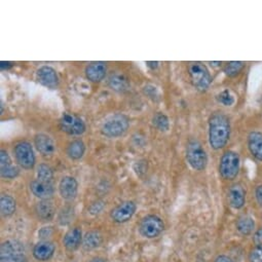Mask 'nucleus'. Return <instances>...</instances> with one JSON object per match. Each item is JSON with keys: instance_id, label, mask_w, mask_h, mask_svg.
<instances>
[{"instance_id": "1", "label": "nucleus", "mask_w": 262, "mask_h": 262, "mask_svg": "<svg viewBox=\"0 0 262 262\" xmlns=\"http://www.w3.org/2000/svg\"><path fill=\"white\" fill-rule=\"evenodd\" d=\"M231 134V123L229 117L223 112L217 111L211 114L208 123V139L212 149L224 148Z\"/></svg>"}, {"instance_id": "2", "label": "nucleus", "mask_w": 262, "mask_h": 262, "mask_svg": "<svg viewBox=\"0 0 262 262\" xmlns=\"http://www.w3.org/2000/svg\"><path fill=\"white\" fill-rule=\"evenodd\" d=\"M218 171L222 179L231 181L235 179L241 171V157L236 151H225L219 162Z\"/></svg>"}, {"instance_id": "3", "label": "nucleus", "mask_w": 262, "mask_h": 262, "mask_svg": "<svg viewBox=\"0 0 262 262\" xmlns=\"http://www.w3.org/2000/svg\"><path fill=\"white\" fill-rule=\"evenodd\" d=\"M186 160L195 171H204L208 166V155L202 143L196 139H190L186 145Z\"/></svg>"}, {"instance_id": "4", "label": "nucleus", "mask_w": 262, "mask_h": 262, "mask_svg": "<svg viewBox=\"0 0 262 262\" xmlns=\"http://www.w3.org/2000/svg\"><path fill=\"white\" fill-rule=\"evenodd\" d=\"M129 126V119L121 113L109 116L102 124L101 132L105 137L117 138L122 136Z\"/></svg>"}, {"instance_id": "5", "label": "nucleus", "mask_w": 262, "mask_h": 262, "mask_svg": "<svg viewBox=\"0 0 262 262\" xmlns=\"http://www.w3.org/2000/svg\"><path fill=\"white\" fill-rule=\"evenodd\" d=\"M188 74L193 86L200 92H206L213 81L209 69L201 62L189 63Z\"/></svg>"}, {"instance_id": "6", "label": "nucleus", "mask_w": 262, "mask_h": 262, "mask_svg": "<svg viewBox=\"0 0 262 262\" xmlns=\"http://www.w3.org/2000/svg\"><path fill=\"white\" fill-rule=\"evenodd\" d=\"M0 262H27L24 245L17 239H10L0 246Z\"/></svg>"}, {"instance_id": "7", "label": "nucleus", "mask_w": 262, "mask_h": 262, "mask_svg": "<svg viewBox=\"0 0 262 262\" xmlns=\"http://www.w3.org/2000/svg\"><path fill=\"white\" fill-rule=\"evenodd\" d=\"M59 125L64 133L70 136H80L86 129L83 119L70 112H64L62 114L59 120Z\"/></svg>"}, {"instance_id": "8", "label": "nucleus", "mask_w": 262, "mask_h": 262, "mask_svg": "<svg viewBox=\"0 0 262 262\" xmlns=\"http://www.w3.org/2000/svg\"><path fill=\"white\" fill-rule=\"evenodd\" d=\"M15 158L17 163L25 170L33 169L35 166V155L29 142L22 141L15 147Z\"/></svg>"}, {"instance_id": "9", "label": "nucleus", "mask_w": 262, "mask_h": 262, "mask_svg": "<svg viewBox=\"0 0 262 262\" xmlns=\"http://www.w3.org/2000/svg\"><path fill=\"white\" fill-rule=\"evenodd\" d=\"M165 228L163 220L156 215H148L144 217L140 223V233L147 238H155L159 236Z\"/></svg>"}, {"instance_id": "10", "label": "nucleus", "mask_w": 262, "mask_h": 262, "mask_svg": "<svg viewBox=\"0 0 262 262\" xmlns=\"http://www.w3.org/2000/svg\"><path fill=\"white\" fill-rule=\"evenodd\" d=\"M136 209L137 206L134 202L125 201L111 211V219L116 223H124L134 216Z\"/></svg>"}, {"instance_id": "11", "label": "nucleus", "mask_w": 262, "mask_h": 262, "mask_svg": "<svg viewBox=\"0 0 262 262\" xmlns=\"http://www.w3.org/2000/svg\"><path fill=\"white\" fill-rule=\"evenodd\" d=\"M247 148L250 155L259 163H262V132L251 130L247 136Z\"/></svg>"}, {"instance_id": "12", "label": "nucleus", "mask_w": 262, "mask_h": 262, "mask_svg": "<svg viewBox=\"0 0 262 262\" xmlns=\"http://www.w3.org/2000/svg\"><path fill=\"white\" fill-rule=\"evenodd\" d=\"M0 174L5 179H15L19 176L20 170L13 164V161L8 151H0Z\"/></svg>"}, {"instance_id": "13", "label": "nucleus", "mask_w": 262, "mask_h": 262, "mask_svg": "<svg viewBox=\"0 0 262 262\" xmlns=\"http://www.w3.org/2000/svg\"><path fill=\"white\" fill-rule=\"evenodd\" d=\"M37 80L48 89H56L59 85V76L57 71L51 66H42L36 72Z\"/></svg>"}, {"instance_id": "14", "label": "nucleus", "mask_w": 262, "mask_h": 262, "mask_svg": "<svg viewBox=\"0 0 262 262\" xmlns=\"http://www.w3.org/2000/svg\"><path fill=\"white\" fill-rule=\"evenodd\" d=\"M227 199L231 208L239 210L246 204V189L241 183H234L228 189Z\"/></svg>"}, {"instance_id": "15", "label": "nucleus", "mask_w": 262, "mask_h": 262, "mask_svg": "<svg viewBox=\"0 0 262 262\" xmlns=\"http://www.w3.org/2000/svg\"><path fill=\"white\" fill-rule=\"evenodd\" d=\"M59 191L61 196L66 201H72L76 198L78 192V183L72 176H65L61 179L59 184Z\"/></svg>"}, {"instance_id": "16", "label": "nucleus", "mask_w": 262, "mask_h": 262, "mask_svg": "<svg viewBox=\"0 0 262 262\" xmlns=\"http://www.w3.org/2000/svg\"><path fill=\"white\" fill-rule=\"evenodd\" d=\"M107 72V64L102 61L92 62L85 68V76L92 82L102 81Z\"/></svg>"}, {"instance_id": "17", "label": "nucleus", "mask_w": 262, "mask_h": 262, "mask_svg": "<svg viewBox=\"0 0 262 262\" xmlns=\"http://www.w3.org/2000/svg\"><path fill=\"white\" fill-rule=\"evenodd\" d=\"M34 144L43 157H52L56 151L54 140L47 134H36L34 137Z\"/></svg>"}, {"instance_id": "18", "label": "nucleus", "mask_w": 262, "mask_h": 262, "mask_svg": "<svg viewBox=\"0 0 262 262\" xmlns=\"http://www.w3.org/2000/svg\"><path fill=\"white\" fill-rule=\"evenodd\" d=\"M30 189L36 198L42 201H49L54 195V192H55L54 187L51 183L41 181L39 179L33 180L30 183Z\"/></svg>"}, {"instance_id": "19", "label": "nucleus", "mask_w": 262, "mask_h": 262, "mask_svg": "<svg viewBox=\"0 0 262 262\" xmlns=\"http://www.w3.org/2000/svg\"><path fill=\"white\" fill-rule=\"evenodd\" d=\"M55 250L56 247L52 242L42 241L33 248V256L39 261H47L53 257Z\"/></svg>"}, {"instance_id": "20", "label": "nucleus", "mask_w": 262, "mask_h": 262, "mask_svg": "<svg viewBox=\"0 0 262 262\" xmlns=\"http://www.w3.org/2000/svg\"><path fill=\"white\" fill-rule=\"evenodd\" d=\"M108 85L115 92L123 93L129 88V80L123 73H112L108 79Z\"/></svg>"}, {"instance_id": "21", "label": "nucleus", "mask_w": 262, "mask_h": 262, "mask_svg": "<svg viewBox=\"0 0 262 262\" xmlns=\"http://www.w3.org/2000/svg\"><path fill=\"white\" fill-rule=\"evenodd\" d=\"M82 239V233H81V229L78 227H74L72 229H70L64 236L63 243L64 246L66 247L67 250L69 251H74L76 250Z\"/></svg>"}, {"instance_id": "22", "label": "nucleus", "mask_w": 262, "mask_h": 262, "mask_svg": "<svg viewBox=\"0 0 262 262\" xmlns=\"http://www.w3.org/2000/svg\"><path fill=\"white\" fill-rule=\"evenodd\" d=\"M37 216L43 221H51L55 216V207L50 201H41L35 208Z\"/></svg>"}, {"instance_id": "23", "label": "nucleus", "mask_w": 262, "mask_h": 262, "mask_svg": "<svg viewBox=\"0 0 262 262\" xmlns=\"http://www.w3.org/2000/svg\"><path fill=\"white\" fill-rule=\"evenodd\" d=\"M85 152V144L82 140H73L67 147V155L73 161L80 160Z\"/></svg>"}, {"instance_id": "24", "label": "nucleus", "mask_w": 262, "mask_h": 262, "mask_svg": "<svg viewBox=\"0 0 262 262\" xmlns=\"http://www.w3.org/2000/svg\"><path fill=\"white\" fill-rule=\"evenodd\" d=\"M103 242L102 234L98 231H90L85 233L82 239V246L85 250H93L101 246Z\"/></svg>"}, {"instance_id": "25", "label": "nucleus", "mask_w": 262, "mask_h": 262, "mask_svg": "<svg viewBox=\"0 0 262 262\" xmlns=\"http://www.w3.org/2000/svg\"><path fill=\"white\" fill-rule=\"evenodd\" d=\"M236 229L243 235H249L255 228V222L250 216H242L236 221Z\"/></svg>"}, {"instance_id": "26", "label": "nucleus", "mask_w": 262, "mask_h": 262, "mask_svg": "<svg viewBox=\"0 0 262 262\" xmlns=\"http://www.w3.org/2000/svg\"><path fill=\"white\" fill-rule=\"evenodd\" d=\"M0 210L6 217L13 215L16 211V201L9 194H3L0 198Z\"/></svg>"}, {"instance_id": "27", "label": "nucleus", "mask_w": 262, "mask_h": 262, "mask_svg": "<svg viewBox=\"0 0 262 262\" xmlns=\"http://www.w3.org/2000/svg\"><path fill=\"white\" fill-rule=\"evenodd\" d=\"M246 67V63L242 61H231L225 64L223 72L228 77H235L243 72Z\"/></svg>"}, {"instance_id": "28", "label": "nucleus", "mask_w": 262, "mask_h": 262, "mask_svg": "<svg viewBox=\"0 0 262 262\" xmlns=\"http://www.w3.org/2000/svg\"><path fill=\"white\" fill-rule=\"evenodd\" d=\"M152 124L161 132H167L170 128V119L165 113L158 112L152 117Z\"/></svg>"}, {"instance_id": "29", "label": "nucleus", "mask_w": 262, "mask_h": 262, "mask_svg": "<svg viewBox=\"0 0 262 262\" xmlns=\"http://www.w3.org/2000/svg\"><path fill=\"white\" fill-rule=\"evenodd\" d=\"M37 177L41 181L51 183V181L54 178L53 169L49 165H46V164L39 165L37 168Z\"/></svg>"}, {"instance_id": "30", "label": "nucleus", "mask_w": 262, "mask_h": 262, "mask_svg": "<svg viewBox=\"0 0 262 262\" xmlns=\"http://www.w3.org/2000/svg\"><path fill=\"white\" fill-rule=\"evenodd\" d=\"M217 101L220 104H222L223 106L230 107V106H232L234 104L235 98H234L233 94L228 89H225V90H223L222 92H220L217 95Z\"/></svg>"}, {"instance_id": "31", "label": "nucleus", "mask_w": 262, "mask_h": 262, "mask_svg": "<svg viewBox=\"0 0 262 262\" xmlns=\"http://www.w3.org/2000/svg\"><path fill=\"white\" fill-rule=\"evenodd\" d=\"M143 92L144 94L149 98L151 99L152 101L155 102H158L161 100V93L159 91V89L152 84H147L144 86L143 89Z\"/></svg>"}, {"instance_id": "32", "label": "nucleus", "mask_w": 262, "mask_h": 262, "mask_svg": "<svg viewBox=\"0 0 262 262\" xmlns=\"http://www.w3.org/2000/svg\"><path fill=\"white\" fill-rule=\"evenodd\" d=\"M250 262H262V246H256L249 254Z\"/></svg>"}, {"instance_id": "33", "label": "nucleus", "mask_w": 262, "mask_h": 262, "mask_svg": "<svg viewBox=\"0 0 262 262\" xmlns=\"http://www.w3.org/2000/svg\"><path fill=\"white\" fill-rule=\"evenodd\" d=\"M254 193H255V199H256V202L258 203V205L260 207H262V184H259L255 187V190H254Z\"/></svg>"}, {"instance_id": "34", "label": "nucleus", "mask_w": 262, "mask_h": 262, "mask_svg": "<svg viewBox=\"0 0 262 262\" xmlns=\"http://www.w3.org/2000/svg\"><path fill=\"white\" fill-rule=\"evenodd\" d=\"M104 208V204L102 202H97V203H94L91 208H90V211L92 214H99Z\"/></svg>"}, {"instance_id": "35", "label": "nucleus", "mask_w": 262, "mask_h": 262, "mask_svg": "<svg viewBox=\"0 0 262 262\" xmlns=\"http://www.w3.org/2000/svg\"><path fill=\"white\" fill-rule=\"evenodd\" d=\"M253 241L256 246H262V228H259L253 236Z\"/></svg>"}, {"instance_id": "36", "label": "nucleus", "mask_w": 262, "mask_h": 262, "mask_svg": "<svg viewBox=\"0 0 262 262\" xmlns=\"http://www.w3.org/2000/svg\"><path fill=\"white\" fill-rule=\"evenodd\" d=\"M13 66H14L13 63H11V62H6V61H2V62H0V68H2L3 71H5V70H10Z\"/></svg>"}, {"instance_id": "37", "label": "nucleus", "mask_w": 262, "mask_h": 262, "mask_svg": "<svg viewBox=\"0 0 262 262\" xmlns=\"http://www.w3.org/2000/svg\"><path fill=\"white\" fill-rule=\"evenodd\" d=\"M215 262H233V260L231 258H229L228 256L225 255H220L217 257V259L215 260Z\"/></svg>"}, {"instance_id": "38", "label": "nucleus", "mask_w": 262, "mask_h": 262, "mask_svg": "<svg viewBox=\"0 0 262 262\" xmlns=\"http://www.w3.org/2000/svg\"><path fill=\"white\" fill-rule=\"evenodd\" d=\"M146 65H147V67L150 68L151 70H155V69H157V68L159 67L160 62H158V61H156V62H154V61H148V62H146Z\"/></svg>"}, {"instance_id": "39", "label": "nucleus", "mask_w": 262, "mask_h": 262, "mask_svg": "<svg viewBox=\"0 0 262 262\" xmlns=\"http://www.w3.org/2000/svg\"><path fill=\"white\" fill-rule=\"evenodd\" d=\"M91 262H106L103 258H100V257H97V258H94V259H92V261Z\"/></svg>"}]
</instances>
